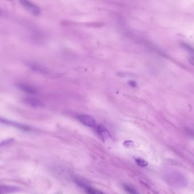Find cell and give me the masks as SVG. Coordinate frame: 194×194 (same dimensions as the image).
Segmentation results:
<instances>
[{
	"mask_svg": "<svg viewBox=\"0 0 194 194\" xmlns=\"http://www.w3.org/2000/svg\"><path fill=\"white\" fill-rule=\"evenodd\" d=\"M137 164L141 167H146L148 165V163L145 160L141 158H137L135 159Z\"/></svg>",
	"mask_w": 194,
	"mask_h": 194,
	"instance_id": "cell-12",
	"label": "cell"
},
{
	"mask_svg": "<svg viewBox=\"0 0 194 194\" xmlns=\"http://www.w3.org/2000/svg\"><path fill=\"white\" fill-rule=\"evenodd\" d=\"M24 103H26L28 105L31 106L32 107H40L43 106V103L40 101L34 98H26L24 99Z\"/></svg>",
	"mask_w": 194,
	"mask_h": 194,
	"instance_id": "cell-5",
	"label": "cell"
},
{
	"mask_svg": "<svg viewBox=\"0 0 194 194\" xmlns=\"http://www.w3.org/2000/svg\"><path fill=\"white\" fill-rule=\"evenodd\" d=\"M0 122L2 123H4V124H6L7 125L12 126H14V127H16V128H18V129L24 130V131H29L31 130V128L28 127V126H26V125H24V124H22L14 122H13V121H10V120H7V119L0 118Z\"/></svg>",
	"mask_w": 194,
	"mask_h": 194,
	"instance_id": "cell-4",
	"label": "cell"
},
{
	"mask_svg": "<svg viewBox=\"0 0 194 194\" xmlns=\"http://www.w3.org/2000/svg\"><path fill=\"white\" fill-rule=\"evenodd\" d=\"M19 189L16 186H0V194H9L18 191Z\"/></svg>",
	"mask_w": 194,
	"mask_h": 194,
	"instance_id": "cell-7",
	"label": "cell"
},
{
	"mask_svg": "<svg viewBox=\"0 0 194 194\" xmlns=\"http://www.w3.org/2000/svg\"><path fill=\"white\" fill-rule=\"evenodd\" d=\"M187 182L186 179L181 174L177 172L170 173V183L171 185L182 187L186 186Z\"/></svg>",
	"mask_w": 194,
	"mask_h": 194,
	"instance_id": "cell-1",
	"label": "cell"
},
{
	"mask_svg": "<svg viewBox=\"0 0 194 194\" xmlns=\"http://www.w3.org/2000/svg\"><path fill=\"white\" fill-rule=\"evenodd\" d=\"M124 189H125V190L127 191V193L128 194H140L134 187H132L130 185H124Z\"/></svg>",
	"mask_w": 194,
	"mask_h": 194,
	"instance_id": "cell-9",
	"label": "cell"
},
{
	"mask_svg": "<svg viewBox=\"0 0 194 194\" xmlns=\"http://www.w3.org/2000/svg\"><path fill=\"white\" fill-rule=\"evenodd\" d=\"M77 118L81 123H82L86 126L92 127V128L96 126L95 119L90 115H85V114L79 115L77 116Z\"/></svg>",
	"mask_w": 194,
	"mask_h": 194,
	"instance_id": "cell-3",
	"label": "cell"
},
{
	"mask_svg": "<svg viewBox=\"0 0 194 194\" xmlns=\"http://www.w3.org/2000/svg\"><path fill=\"white\" fill-rule=\"evenodd\" d=\"M129 84L130 85V86H132V87H135L137 86V83L136 82L134 81H131L130 82V83Z\"/></svg>",
	"mask_w": 194,
	"mask_h": 194,
	"instance_id": "cell-14",
	"label": "cell"
},
{
	"mask_svg": "<svg viewBox=\"0 0 194 194\" xmlns=\"http://www.w3.org/2000/svg\"><path fill=\"white\" fill-rule=\"evenodd\" d=\"M181 46L185 50H186V51H187L189 52H190L191 53L194 54V48L193 47H192L191 46L186 43H182L181 44Z\"/></svg>",
	"mask_w": 194,
	"mask_h": 194,
	"instance_id": "cell-13",
	"label": "cell"
},
{
	"mask_svg": "<svg viewBox=\"0 0 194 194\" xmlns=\"http://www.w3.org/2000/svg\"><path fill=\"white\" fill-rule=\"evenodd\" d=\"M9 1H12V0H9Z\"/></svg>",
	"mask_w": 194,
	"mask_h": 194,
	"instance_id": "cell-16",
	"label": "cell"
},
{
	"mask_svg": "<svg viewBox=\"0 0 194 194\" xmlns=\"http://www.w3.org/2000/svg\"><path fill=\"white\" fill-rule=\"evenodd\" d=\"M189 62L190 63V64H191L192 65H194V56L190 57L189 59Z\"/></svg>",
	"mask_w": 194,
	"mask_h": 194,
	"instance_id": "cell-15",
	"label": "cell"
},
{
	"mask_svg": "<svg viewBox=\"0 0 194 194\" xmlns=\"http://www.w3.org/2000/svg\"><path fill=\"white\" fill-rule=\"evenodd\" d=\"M18 87H20L22 90L28 93H30V94H35L36 90L34 88L31 87V86L27 85V84H24V83H20L18 85Z\"/></svg>",
	"mask_w": 194,
	"mask_h": 194,
	"instance_id": "cell-8",
	"label": "cell"
},
{
	"mask_svg": "<svg viewBox=\"0 0 194 194\" xmlns=\"http://www.w3.org/2000/svg\"><path fill=\"white\" fill-rule=\"evenodd\" d=\"M95 127L97 132L102 140H106L108 137H110V133L107 131L106 128L102 126H98L97 127L95 126Z\"/></svg>",
	"mask_w": 194,
	"mask_h": 194,
	"instance_id": "cell-6",
	"label": "cell"
},
{
	"mask_svg": "<svg viewBox=\"0 0 194 194\" xmlns=\"http://www.w3.org/2000/svg\"><path fill=\"white\" fill-rule=\"evenodd\" d=\"M86 192L88 194H106L101 191L96 190L95 189L91 187L86 188Z\"/></svg>",
	"mask_w": 194,
	"mask_h": 194,
	"instance_id": "cell-10",
	"label": "cell"
},
{
	"mask_svg": "<svg viewBox=\"0 0 194 194\" xmlns=\"http://www.w3.org/2000/svg\"><path fill=\"white\" fill-rule=\"evenodd\" d=\"M184 132L185 134L189 137H191V138H194V131L191 128L189 127H186L184 129Z\"/></svg>",
	"mask_w": 194,
	"mask_h": 194,
	"instance_id": "cell-11",
	"label": "cell"
},
{
	"mask_svg": "<svg viewBox=\"0 0 194 194\" xmlns=\"http://www.w3.org/2000/svg\"><path fill=\"white\" fill-rule=\"evenodd\" d=\"M20 3L27 11L35 16H39L40 10L38 6L29 0H20Z\"/></svg>",
	"mask_w": 194,
	"mask_h": 194,
	"instance_id": "cell-2",
	"label": "cell"
}]
</instances>
